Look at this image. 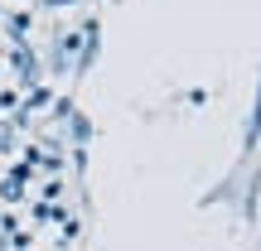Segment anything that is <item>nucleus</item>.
Masks as SVG:
<instances>
[]
</instances>
